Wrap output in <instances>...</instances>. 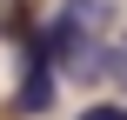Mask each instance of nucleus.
<instances>
[{"label":"nucleus","instance_id":"nucleus-3","mask_svg":"<svg viewBox=\"0 0 127 120\" xmlns=\"http://www.w3.org/2000/svg\"><path fill=\"white\" fill-rule=\"evenodd\" d=\"M107 73H114V80H127V47L114 53V67H107Z\"/></svg>","mask_w":127,"mask_h":120},{"label":"nucleus","instance_id":"nucleus-1","mask_svg":"<svg viewBox=\"0 0 127 120\" xmlns=\"http://www.w3.org/2000/svg\"><path fill=\"white\" fill-rule=\"evenodd\" d=\"M47 94H54V80H47V53H33V73H27V87H20V114H40Z\"/></svg>","mask_w":127,"mask_h":120},{"label":"nucleus","instance_id":"nucleus-2","mask_svg":"<svg viewBox=\"0 0 127 120\" xmlns=\"http://www.w3.org/2000/svg\"><path fill=\"white\" fill-rule=\"evenodd\" d=\"M87 120H127V107H87Z\"/></svg>","mask_w":127,"mask_h":120}]
</instances>
